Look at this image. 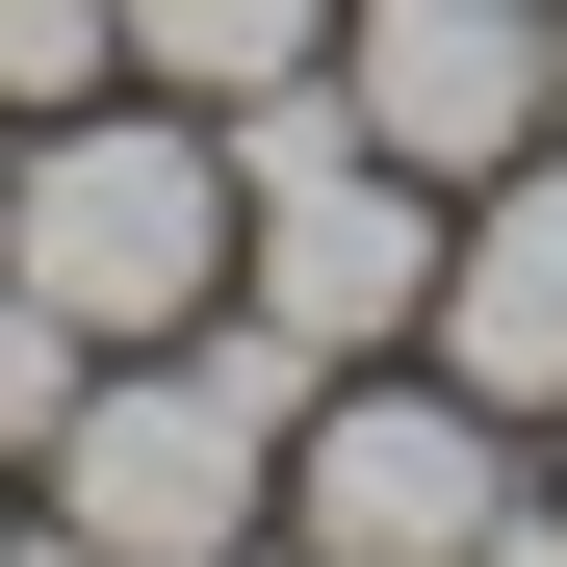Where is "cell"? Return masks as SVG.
Here are the masks:
<instances>
[{
	"instance_id": "cell-5",
	"label": "cell",
	"mask_w": 567,
	"mask_h": 567,
	"mask_svg": "<svg viewBox=\"0 0 567 567\" xmlns=\"http://www.w3.org/2000/svg\"><path fill=\"white\" fill-rule=\"evenodd\" d=\"M413 361H439V388H491L516 439L567 413V130H542L516 181H464V207H439V336H413Z\"/></svg>"
},
{
	"instance_id": "cell-6",
	"label": "cell",
	"mask_w": 567,
	"mask_h": 567,
	"mask_svg": "<svg viewBox=\"0 0 567 567\" xmlns=\"http://www.w3.org/2000/svg\"><path fill=\"white\" fill-rule=\"evenodd\" d=\"M336 0H130V78L155 104H258V78H310Z\"/></svg>"
},
{
	"instance_id": "cell-9",
	"label": "cell",
	"mask_w": 567,
	"mask_h": 567,
	"mask_svg": "<svg viewBox=\"0 0 567 567\" xmlns=\"http://www.w3.org/2000/svg\"><path fill=\"white\" fill-rule=\"evenodd\" d=\"M464 567H567V491H516V516H491V542H464Z\"/></svg>"
},
{
	"instance_id": "cell-13",
	"label": "cell",
	"mask_w": 567,
	"mask_h": 567,
	"mask_svg": "<svg viewBox=\"0 0 567 567\" xmlns=\"http://www.w3.org/2000/svg\"><path fill=\"white\" fill-rule=\"evenodd\" d=\"M542 27H567V0H542Z\"/></svg>"
},
{
	"instance_id": "cell-4",
	"label": "cell",
	"mask_w": 567,
	"mask_h": 567,
	"mask_svg": "<svg viewBox=\"0 0 567 567\" xmlns=\"http://www.w3.org/2000/svg\"><path fill=\"white\" fill-rule=\"evenodd\" d=\"M336 104H361V155L388 181H516L542 130H567V27L542 0H336Z\"/></svg>"
},
{
	"instance_id": "cell-2",
	"label": "cell",
	"mask_w": 567,
	"mask_h": 567,
	"mask_svg": "<svg viewBox=\"0 0 567 567\" xmlns=\"http://www.w3.org/2000/svg\"><path fill=\"white\" fill-rule=\"evenodd\" d=\"M284 413H310V361H284L258 310H207V336L104 361V388H78V439L27 464V491H52L78 567H233V542L284 516Z\"/></svg>"
},
{
	"instance_id": "cell-8",
	"label": "cell",
	"mask_w": 567,
	"mask_h": 567,
	"mask_svg": "<svg viewBox=\"0 0 567 567\" xmlns=\"http://www.w3.org/2000/svg\"><path fill=\"white\" fill-rule=\"evenodd\" d=\"M78 388H104V336H78L52 284H0V464H52V439H78Z\"/></svg>"
},
{
	"instance_id": "cell-1",
	"label": "cell",
	"mask_w": 567,
	"mask_h": 567,
	"mask_svg": "<svg viewBox=\"0 0 567 567\" xmlns=\"http://www.w3.org/2000/svg\"><path fill=\"white\" fill-rule=\"evenodd\" d=\"M0 284H52V310L104 336V361L207 336V310H233V155H207V104L104 78V104L0 130Z\"/></svg>"
},
{
	"instance_id": "cell-7",
	"label": "cell",
	"mask_w": 567,
	"mask_h": 567,
	"mask_svg": "<svg viewBox=\"0 0 567 567\" xmlns=\"http://www.w3.org/2000/svg\"><path fill=\"white\" fill-rule=\"evenodd\" d=\"M104 78H130V0H0V130L104 104Z\"/></svg>"
},
{
	"instance_id": "cell-10",
	"label": "cell",
	"mask_w": 567,
	"mask_h": 567,
	"mask_svg": "<svg viewBox=\"0 0 567 567\" xmlns=\"http://www.w3.org/2000/svg\"><path fill=\"white\" fill-rule=\"evenodd\" d=\"M0 567H27V464H0Z\"/></svg>"
},
{
	"instance_id": "cell-12",
	"label": "cell",
	"mask_w": 567,
	"mask_h": 567,
	"mask_svg": "<svg viewBox=\"0 0 567 567\" xmlns=\"http://www.w3.org/2000/svg\"><path fill=\"white\" fill-rule=\"evenodd\" d=\"M542 491H567V413H542Z\"/></svg>"
},
{
	"instance_id": "cell-11",
	"label": "cell",
	"mask_w": 567,
	"mask_h": 567,
	"mask_svg": "<svg viewBox=\"0 0 567 567\" xmlns=\"http://www.w3.org/2000/svg\"><path fill=\"white\" fill-rule=\"evenodd\" d=\"M27 567H78V542H52V491H27Z\"/></svg>"
},
{
	"instance_id": "cell-3",
	"label": "cell",
	"mask_w": 567,
	"mask_h": 567,
	"mask_svg": "<svg viewBox=\"0 0 567 567\" xmlns=\"http://www.w3.org/2000/svg\"><path fill=\"white\" fill-rule=\"evenodd\" d=\"M516 491H542V439L491 388H439V361H336V388L284 413V542L310 567H464Z\"/></svg>"
}]
</instances>
